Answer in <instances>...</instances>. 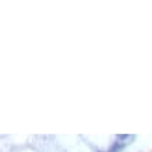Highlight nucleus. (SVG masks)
<instances>
[]
</instances>
